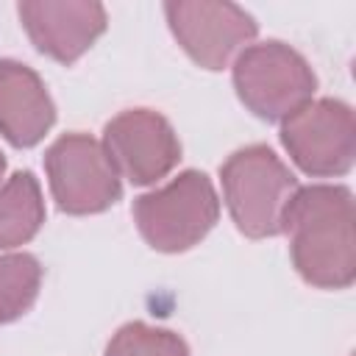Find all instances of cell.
<instances>
[{
	"label": "cell",
	"mask_w": 356,
	"mask_h": 356,
	"mask_svg": "<svg viewBox=\"0 0 356 356\" xmlns=\"http://www.w3.org/2000/svg\"><path fill=\"white\" fill-rule=\"evenodd\" d=\"M281 234L298 275L320 289H345L356 278L353 195L339 184L298 186Z\"/></svg>",
	"instance_id": "cell-1"
},
{
	"label": "cell",
	"mask_w": 356,
	"mask_h": 356,
	"mask_svg": "<svg viewBox=\"0 0 356 356\" xmlns=\"http://www.w3.org/2000/svg\"><path fill=\"white\" fill-rule=\"evenodd\" d=\"M220 184L231 220L245 236L267 239L281 234L298 178L267 145H248L231 153L220 167Z\"/></svg>",
	"instance_id": "cell-2"
},
{
	"label": "cell",
	"mask_w": 356,
	"mask_h": 356,
	"mask_svg": "<svg viewBox=\"0 0 356 356\" xmlns=\"http://www.w3.org/2000/svg\"><path fill=\"white\" fill-rule=\"evenodd\" d=\"M220 200L206 172L184 170L167 186L134 200V220L142 239L161 253L195 248L217 222Z\"/></svg>",
	"instance_id": "cell-3"
},
{
	"label": "cell",
	"mask_w": 356,
	"mask_h": 356,
	"mask_svg": "<svg viewBox=\"0 0 356 356\" xmlns=\"http://www.w3.org/2000/svg\"><path fill=\"white\" fill-rule=\"evenodd\" d=\"M234 89L248 111L267 122H284L312 100L317 75L295 47L270 39L248 44L234 58Z\"/></svg>",
	"instance_id": "cell-4"
},
{
	"label": "cell",
	"mask_w": 356,
	"mask_h": 356,
	"mask_svg": "<svg viewBox=\"0 0 356 356\" xmlns=\"http://www.w3.org/2000/svg\"><path fill=\"white\" fill-rule=\"evenodd\" d=\"M53 200L67 214H97L122 195V181L103 142L89 134H64L44 153Z\"/></svg>",
	"instance_id": "cell-5"
},
{
	"label": "cell",
	"mask_w": 356,
	"mask_h": 356,
	"mask_svg": "<svg viewBox=\"0 0 356 356\" xmlns=\"http://www.w3.org/2000/svg\"><path fill=\"white\" fill-rule=\"evenodd\" d=\"M281 142L306 175H345L356 159L353 108L334 97L309 100L281 122Z\"/></svg>",
	"instance_id": "cell-6"
},
{
	"label": "cell",
	"mask_w": 356,
	"mask_h": 356,
	"mask_svg": "<svg viewBox=\"0 0 356 356\" xmlns=\"http://www.w3.org/2000/svg\"><path fill=\"white\" fill-rule=\"evenodd\" d=\"M172 36L203 70H222L256 36V19L236 3L175 0L164 3Z\"/></svg>",
	"instance_id": "cell-7"
},
{
	"label": "cell",
	"mask_w": 356,
	"mask_h": 356,
	"mask_svg": "<svg viewBox=\"0 0 356 356\" xmlns=\"http://www.w3.org/2000/svg\"><path fill=\"white\" fill-rule=\"evenodd\" d=\"M103 147L120 178L136 186L156 184L181 161V142L172 125L150 108H128L108 120Z\"/></svg>",
	"instance_id": "cell-8"
},
{
	"label": "cell",
	"mask_w": 356,
	"mask_h": 356,
	"mask_svg": "<svg viewBox=\"0 0 356 356\" xmlns=\"http://www.w3.org/2000/svg\"><path fill=\"white\" fill-rule=\"evenodd\" d=\"M17 14L33 47L58 64H75L106 31V8L95 0H25Z\"/></svg>",
	"instance_id": "cell-9"
},
{
	"label": "cell",
	"mask_w": 356,
	"mask_h": 356,
	"mask_svg": "<svg viewBox=\"0 0 356 356\" xmlns=\"http://www.w3.org/2000/svg\"><path fill=\"white\" fill-rule=\"evenodd\" d=\"M56 122L44 81L14 58H0V134L14 147H33Z\"/></svg>",
	"instance_id": "cell-10"
},
{
	"label": "cell",
	"mask_w": 356,
	"mask_h": 356,
	"mask_svg": "<svg viewBox=\"0 0 356 356\" xmlns=\"http://www.w3.org/2000/svg\"><path fill=\"white\" fill-rule=\"evenodd\" d=\"M44 222V200L31 170L0 184V250L31 242Z\"/></svg>",
	"instance_id": "cell-11"
},
{
	"label": "cell",
	"mask_w": 356,
	"mask_h": 356,
	"mask_svg": "<svg viewBox=\"0 0 356 356\" xmlns=\"http://www.w3.org/2000/svg\"><path fill=\"white\" fill-rule=\"evenodd\" d=\"M42 264L31 253L0 256V325L22 317L39 298Z\"/></svg>",
	"instance_id": "cell-12"
},
{
	"label": "cell",
	"mask_w": 356,
	"mask_h": 356,
	"mask_svg": "<svg viewBox=\"0 0 356 356\" xmlns=\"http://www.w3.org/2000/svg\"><path fill=\"white\" fill-rule=\"evenodd\" d=\"M106 356H189V348L175 331L136 320L125 323L111 337Z\"/></svg>",
	"instance_id": "cell-13"
},
{
	"label": "cell",
	"mask_w": 356,
	"mask_h": 356,
	"mask_svg": "<svg viewBox=\"0 0 356 356\" xmlns=\"http://www.w3.org/2000/svg\"><path fill=\"white\" fill-rule=\"evenodd\" d=\"M3 172H6V159H3V153H0V178H3Z\"/></svg>",
	"instance_id": "cell-14"
}]
</instances>
